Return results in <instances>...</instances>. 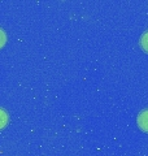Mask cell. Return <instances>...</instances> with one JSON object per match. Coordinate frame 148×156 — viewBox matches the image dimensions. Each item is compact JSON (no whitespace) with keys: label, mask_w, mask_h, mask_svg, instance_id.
<instances>
[{"label":"cell","mask_w":148,"mask_h":156,"mask_svg":"<svg viewBox=\"0 0 148 156\" xmlns=\"http://www.w3.org/2000/svg\"><path fill=\"white\" fill-rule=\"evenodd\" d=\"M140 44H142V47H143V50L148 52V31L143 34V37H142V39H140Z\"/></svg>","instance_id":"3957f363"},{"label":"cell","mask_w":148,"mask_h":156,"mask_svg":"<svg viewBox=\"0 0 148 156\" xmlns=\"http://www.w3.org/2000/svg\"><path fill=\"white\" fill-rule=\"evenodd\" d=\"M138 125L139 128L144 131H148V109H143L139 115H138Z\"/></svg>","instance_id":"6da1fadb"},{"label":"cell","mask_w":148,"mask_h":156,"mask_svg":"<svg viewBox=\"0 0 148 156\" xmlns=\"http://www.w3.org/2000/svg\"><path fill=\"white\" fill-rule=\"evenodd\" d=\"M7 38H5V33H4L2 29H0V47L4 46V43H5Z\"/></svg>","instance_id":"277c9868"},{"label":"cell","mask_w":148,"mask_h":156,"mask_svg":"<svg viewBox=\"0 0 148 156\" xmlns=\"http://www.w3.org/2000/svg\"><path fill=\"white\" fill-rule=\"evenodd\" d=\"M8 122V115L7 112L0 108V129H3Z\"/></svg>","instance_id":"7a4b0ae2"}]
</instances>
